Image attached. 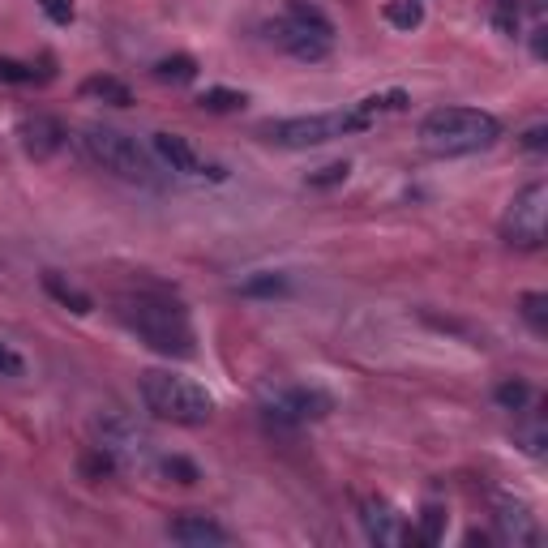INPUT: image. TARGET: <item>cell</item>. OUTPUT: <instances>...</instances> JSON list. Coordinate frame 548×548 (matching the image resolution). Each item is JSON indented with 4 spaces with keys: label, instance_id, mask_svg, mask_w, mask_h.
<instances>
[{
    "label": "cell",
    "instance_id": "cell-30",
    "mask_svg": "<svg viewBox=\"0 0 548 548\" xmlns=\"http://www.w3.org/2000/svg\"><path fill=\"white\" fill-rule=\"evenodd\" d=\"M39 73L22 65V60H0V82H13V86H26V82H35Z\"/></svg>",
    "mask_w": 548,
    "mask_h": 548
},
{
    "label": "cell",
    "instance_id": "cell-29",
    "mask_svg": "<svg viewBox=\"0 0 548 548\" xmlns=\"http://www.w3.org/2000/svg\"><path fill=\"white\" fill-rule=\"evenodd\" d=\"M0 377H26V360L18 356V347L0 339Z\"/></svg>",
    "mask_w": 548,
    "mask_h": 548
},
{
    "label": "cell",
    "instance_id": "cell-27",
    "mask_svg": "<svg viewBox=\"0 0 548 548\" xmlns=\"http://www.w3.org/2000/svg\"><path fill=\"white\" fill-rule=\"evenodd\" d=\"M159 471H163V476H172L176 484H197V480H202V471H197L189 459H180V454H172V459H163V463H159Z\"/></svg>",
    "mask_w": 548,
    "mask_h": 548
},
{
    "label": "cell",
    "instance_id": "cell-12",
    "mask_svg": "<svg viewBox=\"0 0 548 548\" xmlns=\"http://www.w3.org/2000/svg\"><path fill=\"white\" fill-rule=\"evenodd\" d=\"M360 523H364V531H369V540L382 544V548H399L407 540H416V531L403 523V514L394 510L390 501H377V497H369L360 506Z\"/></svg>",
    "mask_w": 548,
    "mask_h": 548
},
{
    "label": "cell",
    "instance_id": "cell-1",
    "mask_svg": "<svg viewBox=\"0 0 548 548\" xmlns=\"http://www.w3.org/2000/svg\"><path fill=\"white\" fill-rule=\"evenodd\" d=\"M116 317L129 334H137L150 352H159L167 360H189L197 352V334L193 322L180 304L163 296H125L116 300Z\"/></svg>",
    "mask_w": 548,
    "mask_h": 548
},
{
    "label": "cell",
    "instance_id": "cell-6",
    "mask_svg": "<svg viewBox=\"0 0 548 548\" xmlns=\"http://www.w3.org/2000/svg\"><path fill=\"white\" fill-rule=\"evenodd\" d=\"M266 142L287 146V150H309V146H326L343 133H360L352 108L343 112H317V116H287V120H270L262 129Z\"/></svg>",
    "mask_w": 548,
    "mask_h": 548
},
{
    "label": "cell",
    "instance_id": "cell-10",
    "mask_svg": "<svg viewBox=\"0 0 548 548\" xmlns=\"http://www.w3.org/2000/svg\"><path fill=\"white\" fill-rule=\"evenodd\" d=\"M150 150L163 159V167H172V172H180V176H215V180L227 176L219 163H210L202 150H197L189 137H180V133H155Z\"/></svg>",
    "mask_w": 548,
    "mask_h": 548
},
{
    "label": "cell",
    "instance_id": "cell-16",
    "mask_svg": "<svg viewBox=\"0 0 548 548\" xmlns=\"http://www.w3.org/2000/svg\"><path fill=\"white\" fill-rule=\"evenodd\" d=\"M240 296H249V300H274V296H292V279H287L283 270H257L249 274L245 283L236 287Z\"/></svg>",
    "mask_w": 548,
    "mask_h": 548
},
{
    "label": "cell",
    "instance_id": "cell-2",
    "mask_svg": "<svg viewBox=\"0 0 548 548\" xmlns=\"http://www.w3.org/2000/svg\"><path fill=\"white\" fill-rule=\"evenodd\" d=\"M137 394H142V407L159 420L185 424V429H197L215 416V394L206 386H197L193 377L167 373V369H146L137 377Z\"/></svg>",
    "mask_w": 548,
    "mask_h": 548
},
{
    "label": "cell",
    "instance_id": "cell-17",
    "mask_svg": "<svg viewBox=\"0 0 548 548\" xmlns=\"http://www.w3.org/2000/svg\"><path fill=\"white\" fill-rule=\"evenodd\" d=\"M43 287H48V296L56 300V304H65L69 313H90L95 309V304H90V296L82 292V287H73L65 274H56V270H48L43 274Z\"/></svg>",
    "mask_w": 548,
    "mask_h": 548
},
{
    "label": "cell",
    "instance_id": "cell-19",
    "mask_svg": "<svg viewBox=\"0 0 548 548\" xmlns=\"http://www.w3.org/2000/svg\"><path fill=\"white\" fill-rule=\"evenodd\" d=\"M155 78L159 82H172V86H185L197 78V60L193 56H163L155 65Z\"/></svg>",
    "mask_w": 548,
    "mask_h": 548
},
{
    "label": "cell",
    "instance_id": "cell-25",
    "mask_svg": "<svg viewBox=\"0 0 548 548\" xmlns=\"http://www.w3.org/2000/svg\"><path fill=\"white\" fill-rule=\"evenodd\" d=\"M523 317H527V326L536 334H548V296L544 292H527L523 296Z\"/></svg>",
    "mask_w": 548,
    "mask_h": 548
},
{
    "label": "cell",
    "instance_id": "cell-4",
    "mask_svg": "<svg viewBox=\"0 0 548 548\" xmlns=\"http://www.w3.org/2000/svg\"><path fill=\"white\" fill-rule=\"evenodd\" d=\"M78 146L82 155L112 172L116 180H129V185H150L155 180V163H150V150L137 142V137L120 133V129H108V125H86L78 133Z\"/></svg>",
    "mask_w": 548,
    "mask_h": 548
},
{
    "label": "cell",
    "instance_id": "cell-7",
    "mask_svg": "<svg viewBox=\"0 0 548 548\" xmlns=\"http://www.w3.org/2000/svg\"><path fill=\"white\" fill-rule=\"evenodd\" d=\"M330 407H334V399L326 390H317V386H279V390L266 394L262 416H266L270 429L292 433V429H300V424L330 416Z\"/></svg>",
    "mask_w": 548,
    "mask_h": 548
},
{
    "label": "cell",
    "instance_id": "cell-9",
    "mask_svg": "<svg viewBox=\"0 0 548 548\" xmlns=\"http://www.w3.org/2000/svg\"><path fill=\"white\" fill-rule=\"evenodd\" d=\"M99 446L112 454L116 467H146V459H150L146 429H137L129 416H120V411H103L99 416Z\"/></svg>",
    "mask_w": 548,
    "mask_h": 548
},
{
    "label": "cell",
    "instance_id": "cell-15",
    "mask_svg": "<svg viewBox=\"0 0 548 548\" xmlns=\"http://www.w3.org/2000/svg\"><path fill=\"white\" fill-rule=\"evenodd\" d=\"M403 108H407V90H382V95H369V99L352 103V116H356V125L364 133V129H373L377 120H386V116L403 112Z\"/></svg>",
    "mask_w": 548,
    "mask_h": 548
},
{
    "label": "cell",
    "instance_id": "cell-14",
    "mask_svg": "<svg viewBox=\"0 0 548 548\" xmlns=\"http://www.w3.org/2000/svg\"><path fill=\"white\" fill-rule=\"evenodd\" d=\"M167 536L185 548H227L232 544V531L215 523L210 514H180V519L167 523Z\"/></svg>",
    "mask_w": 548,
    "mask_h": 548
},
{
    "label": "cell",
    "instance_id": "cell-13",
    "mask_svg": "<svg viewBox=\"0 0 548 548\" xmlns=\"http://www.w3.org/2000/svg\"><path fill=\"white\" fill-rule=\"evenodd\" d=\"M65 125H60L56 116H43V112H35V116H22L18 120V142H22V150L30 159H52L60 146H65Z\"/></svg>",
    "mask_w": 548,
    "mask_h": 548
},
{
    "label": "cell",
    "instance_id": "cell-31",
    "mask_svg": "<svg viewBox=\"0 0 548 548\" xmlns=\"http://www.w3.org/2000/svg\"><path fill=\"white\" fill-rule=\"evenodd\" d=\"M35 5L48 13L56 26H69V22H73V0H35Z\"/></svg>",
    "mask_w": 548,
    "mask_h": 548
},
{
    "label": "cell",
    "instance_id": "cell-11",
    "mask_svg": "<svg viewBox=\"0 0 548 548\" xmlns=\"http://www.w3.org/2000/svg\"><path fill=\"white\" fill-rule=\"evenodd\" d=\"M493 523H497L501 544H510V548H536L540 544L536 514H531V506H527V501H519V497H497Z\"/></svg>",
    "mask_w": 548,
    "mask_h": 548
},
{
    "label": "cell",
    "instance_id": "cell-21",
    "mask_svg": "<svg viewBox=\"0 0 548 548\" xmlns=\"http://www.w3.org/2000/svg\"><path fill=\"white\" fill-rule=\"evenodd\" d=\"M245 95L240 90H227V86H210L202 90V99H197V108H206V112H240L245 108Z\"/></svg>",
    "mask_w": 548,
    "mask_h": 548
},
{
    "label": "cell",
    "instance_id": "cell-8",
    "mask_svg": "<svg viewBox=\"0 0 548 548\" xmlns=\"http://www.w3.org/2000/svg\"><path fill=\"white\" fill-rule=\"evenodd\" d=\"M544 219H548V185L531 180L527 189L514 193V202L501 219V236L514 249H540L544 245Z\"/></svg>",
    "mask_w": 548,
    "mask_h": 548
},
{
    "label": "cell",
    "instance_id": "cell-3",
    "mask_svg": "<svg viewBox=\"0 0 548 548\" xmlns=\"http://www.w3.org/2000/svg\"><path fill=\"white\" fill-rule=\"evenodd\" d=\"M501 137V120L480 108H437L420 120V146L433 155H476Z\"/></svg>",
    "mask_w": 548,
    "mask_h": 548
},
{
    "label": "cell",
    "instance_id": "cell-23",
    "mask_svg": "<svg viewBox=\"0 0 548 548\" xmlns=\"http://www.w3.org/2000/svg\"><path fill=\"white\" fill-rule=\"evenodd\" d=\"M446 523H450V514L441 510V506H424V510H420V531H416V540H424V544H441V540H446Z\"/></svg>",
    "mask_w": 548,
    "mask_h": 548
},
{
    "label": "cell",
    "instance_id": "cell-28",
    "mask_svg": "<svg viewBox=\"0 0 548 548\" xmlns=\"http://www.w3.org/2000/svg\"><path fill=\"white\" fill-rule=\"evenodd\" d=\"M347 172H352V163H326V167H317V172L309 176V185L313 189H330V185H343Z\"/></svg>",
    "mask_w": 548,
    "mask_h": 548
},
{
    "label": "cell",
    "instance_id": "cell-20",
    "mask_svg": "<svg viewBox=\"0 0 548 548\" xmlns=\"http://www.w3.org/2000/svg\"><path fill=\"white\" fill-rule=\"evenodd\" d=\"M489 18H493V26H497V35L514 39V35H519V26H523V5H519V0H493V5H489Z\"/></svg>",
    "mask_w": 548,
    "mask_h": 548
},
{
    "label": "cell",
    "instance_id": "cell-24",
    "mask_svg": "<svg viewBox=\"0 0 548 548\" xmlns=\"http://www.w3.org/2000/svg\"><path fill=\"white\" fill-rule=\"evenodd\" d=\"M497 403L506 407V411H523L531 403V386L519 382V377H510V382H501L497 386Z\"/></svg>",
    "mask_w": 548,
    "mask_h": 548
},
{
    "label": "cell",
    "instance_id": "cell-26",
    "mask_svg": "<svg viewBox=\"0 0 548 548\" xmlns=\"http://www.w3.org/2000/svg\"><path fill=\"white\" fill-rule=\"evenodd\" d=\"M116 471V459L103 446H95V450H86L82 454V476L86 480H103V476H112Z\"/></svg>",
    "mask_w": 548,
    "mask_h": 548
},
{
    "label": "cell",
    "instance_id": "cell-18",
    "mask_svg": "<svg viewBox=\"0 0 548 548\" xmlns=\"http://www.w3.org/2000/svg\"><path fill=\"white\" fill-rule=\"evenodd\" d=\"M82 95L108 103V108H129V103H133V90L120 78H86L82 82Z\"/></svg>",
    "mask_w": 548,
    "mask_h": 548
},
{
    "label": "cell",
    "instance_id": "cell-32",
    "mask_svg": "<svg viewBox=\"0 0 548 548\" xmlns=\"http://www.w3.org/2000/svg\"><path fill=\"white\" fill-rule=\"evenodd\" d=\"M523 146H527V150H544V146H548V129H544V125L527 129V133H523Z\"/></svg>",
    "mask_w": 548,
    "mask_h": 548
},
{
    "label": "cell",
    "instance_id": "cell-5",
    "mask_svg": "<svg viewBox=\"0 0 548 548\" xmlns=\"http://www.w3.org/2000/svg\"><path fill=\"white\" fill-rule=\"evenodd\" d=\"M270 39L287 56L304 60V65H317V60H326L334 52V22L317 5H309V0H292L283 18L270 22Z\"/></svg>",
    "mask_w": 548,
    "mask_h": 548
},
{
    "label": "cell",
    "instance_id": "cell-22",
    "mask_svg": "<svg viewBox=\"0 0 548 548\" xmlns=\"http://www.w3.org/2000/svg\"><path fill=\"white\" fill-rule=\"evenodd\" d=\"M386 22L394 30H416L424 22V9H420V0H390L386 5Z\"/></svg>",
    "mask_w": 548,
    "mask_h": 548
}]
</instances>
